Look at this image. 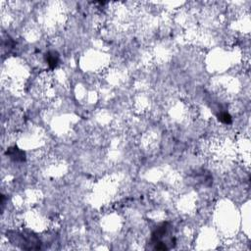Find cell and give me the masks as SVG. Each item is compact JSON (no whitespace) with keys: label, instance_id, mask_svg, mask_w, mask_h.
Wrapping results in <instances>:
<instances>
[{"label":"cell","instance_id":"1","mask_svg":"<svg viewBox=\"0 0 251 251\" xmlns=\"http://www.w3.org/2000/svg\"><path fill=\"white\" fill-rule=\"evenodd\" d=\"M12 150L9 151V155L11 156V158L15 159V160H24L25 159V154L23 151L19 150L18 148H11Z\"/></svg>","mask_w":251,"mask_h":251},{"label":"cell","instance_id":"2","mask_svg":"<svg viewBox=\"0 0 251 251\" xmlns=\"http://www.w3.org/2000/svg\"><path fill=\"white\" fill-rule=\"evenodd\" d=\"M47 63H48V65L50 67H55L58 63V56L56 55V54H48V56H47Z\"/></svg>","mask_w":251,"mask_h":251},{"label":"cell","instance_id":"3","mask_svg":"<svg viewBox=\"0 0 251 251\" xmlns=\"http://www.w3.org/2000/svg\"><path fill=\"white\" fill-rule=\"evenodd\" d=\"M223 123H225V124H229L230 122H232V118H230V116L228 114V113H222L220 115V118H219Z\"/></svg>","mask_w":251,"mask_h":251}]
</instances>
